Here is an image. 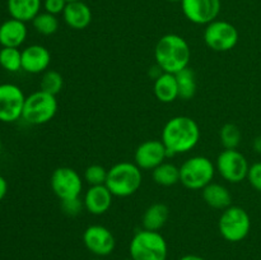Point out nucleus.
Segmentation results:
<instances>
[{
	"label": "nucleus",
	"mask_w": 261,
	"mask_h": 260,
	"mask_svg": "<svg viewBox=\"0 0 261 260\" xmlns=\"http://www.w3.org/2000/svg\"><path fill=\"white\" fill-rule=\"evenodd\" d=\"M91 260H103L102 257H94V259H91Z\"/></svg>",
	"instance_id": "38"
},
{
	"label": "nucleus",
	"mask_w": 261,
	"mask_h": 260,
	"mask_svg": "<svg viewBox=\"0 0 261 260\" xmlns=\"http://www.w3.org/2000/svg\"><path fill=\"white\" fill-rule=\"evenodd\" d=\"M0 150H2V140H0Z\"/></svg>",
	"instance_id": "40"
},
{
	"label": "nucleus",
	"mask_w": 261,
	"mask_h": 260,
	"mask_svg": "<svg viewBox=\"0 0 261 260\" xmlns=\"http://www.w3.org/2000/svg\"><path fill=\"white\" fill-rule=\"evenodd\" d=\"M170 3H181V0H167Z\"/></svg>",
	"instance_id": "36"
},
{
	"label": "nucleus",
	"mask_w": 261,
	"mask_h": 260,
	"mask_svg": "<svg viewBox=\"0 0 261 260\" xmlns=\"http://www.w3.org/2000/svg\"><path fill=\"white\" fill-rule=\"evenodd\" d=\"M242 139V133L236 124L227 122L219 130V140L224 149H237Z\"/></svg>",
	"instance_id": "26"
},
{
	"label": "nucleus",
	"mask_w": 261,
	"mask_h": 260,
	"mask_svg": "<svg viewBox=\"0 0 261 260\" xmlns=\"http://www.w3.org/2000/svg\"><path fill=\"white\" fill-rule=\"evenodd\" d=\"M203 38L205 45L217 53H227L239 43V31L227 20L216 19L205 25Z\"/></svg>",
	"instance_id": "8"
},
{
	"label": "nucleus",
	"mask_w": 261,
	"mask_h": 260,
	"mask_svg": "<svg viewBox=\"0 0 261 260\" xmlns=\"http://www.w3.org/2000/svg\"><path fill=\"white\" fill-rule=\"evenodd\" d=\"M221 5V0H181V10L185 18L198 25H206L216 20Z\"/></svg>",
	"instance_id": "12"
},
{
	"label": "nucleus",
	"mask_w": 261,
	"mask_h": 260,
	"mask_svg": "<svg viewBox=\"0 0 261 260\" xmlns=\"http://www.w3.org/2000/svg\"><path fill=\"white\" fill-rule=\"evenodd\" d=\"M129 252L133 260H167V241L160 232L143 228L132 237Z\"/></svg>",
	"instance_id": "4"
},
{
	"label": "nucleus",
	"mask_w": 261,
	"mask_h": 260,
	"mask_svg": "<svg viewBox=\"0 0 261 260\" xmlns=\"http://www.w3.org/2000/svg\"><path fill=\"white\" fill-rule=\"evenodd\" d=\"M155 98L162 103H171L178 98V86L175 74L162 73L154 79L153 86Z\"/></svg>",
	"instance_id": "20"
},
{
	"label": "nucleus",
	"mask_w": 261,
	"mask_h": 260,
	"mask_svg": "<svg viewBox=\"0 0 261 260\" xmlns=\"http://www.w3.org/2000/svg\"><path fill=\"white\" fill-rule=\"evenodd\" d=\"M0 66L10 73L22 69V51L17 47H3L0 50Z\"/></svg>",
	"instance_id": "27"
},
{
	"label": "nucleus",
	"mask_w": 261,
	"mask_h": 260,
	"mask_svg": "<svg viewBox=\"0 0 261 260\" xmlns=\"http://www.w3.org/2000/svg\"><path fill=\"white\" fill-rule=\"evenodd\" d=\"M175 75L177 79L178 98H182L184 101H189L193 98L196 93V79L193 69L188 66Z\"/></svg>",
	"instance_id": "24"
},
{
	"label": "nucleus",
	"mask_w": 261,
	"mask_h": 260,
	"mask_svg": "<svg viewBox=\"0 0 261 260\" xmlns=\"http://www.w3.org/2000/svg\"><path fill=\"white\" fill-rule=\"evenodd\" d=\"M247 181L252 189L261 193V162H255L250 165Z\"/></svg>",
	"instance_id": "31"
},
{
	"label": "nucleus",
	"mask_w": 261,
	"mask_h": 260,
	"mask_svg": "<svg viewBox=\"0 0 261 260\" xmlns=\"http://www.w3.org/2000/svg\"><path fill=\"white\" fill-rule=\"evenodd\" d=\"M170 217V209L165 203H153L144 211L142 217V224L144 229L160 232L165 227Z\"/></svg>",
	"instance_id": "22"
},
{
	"label": "nucleus",
	"mask_w": 261,
	"mask_h": 260,
	"mask_svg": "<svg viewBox=\"0 0 261 260\" xmlns=\"http://www.w3.org/2000/svg\"><path fill=\"white\" fill-rule=\"evenodd\" d=\"M216 165L205 155H193L180 166V183L190 190H203L213 181Z\"/></svg>",
	"instance_id": "5"
},
{
	"label": "nucleus",
	"mask_w": 261,
	"mask_h": 260,
	"mask_svg": "<svg viewBox=\"0 0 261 260\" xmlns=\"http://www.w3.org/2000/svg\"><path fill=\"white\" fill-rule=\"evenodd\" d=\"M83 208H84L83 200H81L79 198L61 200V209H63L64 214H66V216L69 217L78 216Z\"/></svg>",
	"instance_id": "30"
},
{
	"label": "nucleus",
	"mask_w": 261,
	"mask_h": 260,
	"mask_svg": "<svg viewBox=\"0 0 261 260\" xmlns=\"http://www.w3.org/2000/svg\"><path fill=\"white\" fill-rule=\"evenodd\" d=\"M252 148H254L255 152L261 154V133L259 135H256L255 139L252 140Z\"/></svg>",
	"instance_id": "34"
},
{
	"label": "nucleus",
	"mask_w": 261,
	"mask_h": 260,
	"mask_svg": "<svg viewBox=\"0 0 261 260\" xmlns=\"http://www.w3.org/2000/svg\"><path fill=\"white\" fill-rule=\"evenodd\" d=\"M107 172H109V170H106L103 166L91 165L86 168V171H84V181H86L89 186L105 185V184H106Z\"/></svg>",
	"instance_id": "29"
},
{
	"label": "nucleus",
	"mask_w": 261,
	"mask_h": 260,
	"mask_svg": "<svg viewBox=\"0 0 261 260\" xmlns=\"http://www.w3.org/2000/svg\"><path fill=\"white\" fill-rule=\"evenodd\" d=\"M68 3H71V2H81V0H66Z\"/></svg>",
	"instance_id": "37"
},
{
	"label": "nucleus",
	"mask_w": 261,
	"mask_h": 260,
	"mask_svg": "<svg viewBox=\"0 0 261 260\" xmlns=\"http://www.w3.org/2000/svg\"><path fill=\"white\" fill-rule=\"evenodd\" d=\"M27 38V27L22 20L10 19L5 20L0 25V45L3 47H19Z\"/></svg>",
	"instance_id": "18"
},
{
	"label": "nucleus",
	"mask_w": 261,
	"mask_h": 260,
	"mask_svg": "<svg viewBox=\"0 0 261 260\" xmlns=\"http://www.w3.org/2000/svg\"><path fill=\"white\" fill-rule=\"evenodd\" d=\"M33 28L37 31L38 33L43 36H51L54 33L58 32L59 30V19L58 15L50 14L47 12L38 13L32 20Z\"/></svg>",
	"instance_id": "25"
},
{
	"label": "nucleus",
	"mask_w": 261,
	"mask_h": 260,
	"mask_svg": "<svg viewBox=\"0 0 261 260\" xmlns=\"http://www.w3.org/2000/svg\"><path fill=\"white\" fill-rule=\"evenodd\" d=\"M83 244L89 252L97 257H103L114 251L116 240L107 227L91 224L83 232Z\"/></svg>",
	"instance_id": "13"
},
{
	"label": "nucleus",
	"mask_w": 261,
	"mask_h": 260,
	"mask_svg": "<svg viewBox=\"0 0 261 260\" xmlns=\"http://www.w3.org/2000/svg\"><path fill=\"white\" fill-rule=\"evenodd\" d=\"M58 106L56 96L40 89L25 97L22 119L31 125H43L54 119Z\"/></svg>",
	"instance_id": "7"
},
{
	"label": "nucleus",
	"mask_w": 261,
	"mask_h": 260,
	"mask_svg": "<svg viewBox=\"0 0 261 260\" xmlns=\"http://www.w3.org/2000/svg\"><path fill=\"white\" fill-rule=\"evenodd\" d=\"M40 87L41 91L47 92V93L56 96V94L60 93L64 87L63 75L58 70H51V69H48V70H46L42 74Z\"/></svg>",
	"instance_id": "28"
},
{
	"label": "nucleus",
	"mask_w": 261,
	"mask_h": 260,
	"mask_svg": "<svg viewBox=\"0 0 261 260\" xmlns=\"http://www.w3.org/2000/svg\"><path fill=\"white\" fill-rule=\"evenodd\" d=\"M42 0H8V12L10 17L22 22H32L41 13Z\"/></svg>",
	"instance_id": "21"
},
{
	"label": "nucleus",
	"mask_w": 261,
	"mask_h": 260,
	"mask_svg": "<svg viewBox=\"0 0 261 260\" xmlns=\"http://www.w3.org/2000/svg\"><path fill=\"white\" fill-rule=\"evenodd\" d=\"M25 96L12 83L0 84V121L14 122L22 117Z\"/></svg>",
	"instance_id": "11"
},
{
	"label": "nucleus",
	"mask_w": 261,
	"mask_h": 260,
	"mask_svg": "<svg viewBox=\"0 0 261 260\" xmlns=\"http://www.w3.org/2000/svg\"><path fill=\"white\" fill-rule=\"evenodd\" d=\"M249 161L237 149H223L216 161V170L223 180L240 184L247 178Z\"/></svg>",
	"instance_id": "9"
},
{
	"label": "nucleus",
	"mask_w": 261,
	"mask_h": 260,
	"mask_svg": "<svg viewBox=\"0 0 261 260\" xmlns=\"http://www.w3.org/2000/svg\"><path fill=\"white\" fill-rule=\"evenodd\" d=\"M161 140L168 155L184 154L198 145L200 140V127L193 117L175 116L168 120L162 129Z\"/></svg>",
	"instance_id": "1"
},
{
	"label": "nucleus",
	"mask_w": 261,
	"mask_h": 260,
	"mask_svg": "<svg viewBox=\"0 0 261 260\" xmlns=\"http://www.w3.org/2000/svg\"><path fill=\"white\" fill-rule=\"evenodd\" d=\"M122 260H133L132 257H127V259H122Z\"/></svg>",
	"instance_id": "39"
},
{
	"label": "nucleus",
	"mask_w": 261,
	"mask_h": 260,
	"mask_svg": "<svg viewBox=\"0 0 261 260\" xmlns=\"http://www.w3.org/2000/svg\"><path fill=\"white\" fill-rule=\"evenodd\" d=\"M7 191H8V183L2 175H0V201L4 199V196L7 195Z\"/></svg>",
	"instance_id": "33"
},
{
	"label": "nucleus",
	"mask_w": 261,
	"mask_h": 260,
	"mask_svg": "<svg viewBox=\"0 0 261 260\" xmlns=\"http://www.w3.org/2000/svg\"><path fill=\"white\" fill-rule=\"evenodd\" d=\"M152 178L157 185L170 188L180 183V167L171 162H163L152 170Z\"/></svg>",
	"instance_id": "23"
},
{
	"label": "nucleus",
	"mask_w": 261,
	"mask_h": 260,
	"mask_svg": "<svg viewBox=\"0 0 261 260\" xmlns=\"http://www.w3.org/2000/svg\"><path fill=\"white\" fill-rule=\"evenodd\" d=\"M51 54L45 46L31 45L22 51V69L30 74H40L48 70Z\"/></svg>",
	"instance_id": "15"
},
{
	"label": "nucleus",
	"mask_w": 261,
	"mask_h": 260,
	"mask_svg": "<svg viewBox=\"0 0 261 260\" xmlns=\"http://www.w3.org/2000/svg\"><path fill=\"white\" fill-rule=\"evenodd\" d=\"M154 59L163 73L177 74L189 66L191 59L190 46L182 36L167 33L155 43Z\"/></svg>",
	"instance_id": "2"
},
{
	"label": "nucleus",
	"mask_w": 261,
	"mask_h": 260,
	"mask_svg": "<svg viewBox=\"0 0 261 260\" xmlns=\"http://www.w3.org/2000/svg\"><path fill=\"white\" fill-rule=\"evenodd\" d=\"M66 4H68L66 0H43L42 2L45 12L50 13V14H54V15L63 14Z\"/></svg>",
	"instance_id": "32"
},
{
	"label": "nucleus",
	"mask_w": 261,
	"mask_h": 260,
	"mask_svg": "<svg viewBox=\"0 0 261 260\" xmlns=\"http://www.w3.org/2000/svg\"><path fill=\"white\" fill-rule=\"evenodd\" d=\"M63 19L73 30H86L92 23V10L83 0L68 3L63 12Z\"/></svg>",
	"instance_id": "17"
},
{
	"label": "nucleus",
	"mask_w": 261,
	"mask_h": 260,
	"mask_svg": "<svg viewBox=\"0 0 261 260\" xmlns=\"http://www.w3.org/2000/svg\"><path fill=\"white\" fill-rule=\"evenodd\" d=\"M201 196L206 205L218 211H224L232 205V194L227 186L219 183H213L205 186L201 190Z\"/></svg>",
	"instance_id": "19"
},
{
	"label": "nucleus",
	"mask_w": 261,
	"mask_h": 260,
	"mask_svg": "<svg viewBox=\"0 0 261 260\" xmlns=\"http://www.w3.org/2000/svg\"><path fill=\"white\" fill-rule=\"evenodd\" d=\"M114 195L106 185L89 186L83 198L84 209L93 216H102L112 205Z\"/></svg>",
	"instance_id": "16"
},
{
	"label": "nucleus",
	"mask_w": 261,
	"mask_h": 260,
	"mask_svg": "<svg viewBox=\"0 0 261 260\" xmlns=\"http://www.w3.org/2000/svg\"><path fill=\"white\" fill-rule=\"evenodd\" d=\"M168 155L167 149L162 140L149 139L140 143L134 153V163L140 170H150L155 168L166 161Z\"/></svg>",
	"instance_id": "14"
},
{
	"label": "nucleus",
	"mask_w": 261,
	"mask_h": 260,
	"mask_svg": "<svg viewBox=\"0 0 261 260\" xmlns=\"http://www.w3.org/2000/svg\"><path fill=\"white\" fill-rule=\"evenodd\" d=\"M178 260H205L204 257L199 256V255H194V254H188V255H184L182 257H180Z\"/></svg>",
	"instance_id": "35"
},
{
	"label": "nucleus",
	"mask_w": 261,
	"mask_h": 260,
	"mask_svg": "<svg viewBox=\"0 0 261 260\" xmlns=\"http://www.w3.org/2000/svg\"><path fill=\"white\" fill-rule=\"evenodd\" d=\"M51 190L60 200L79 198L83 190V180L74 168L58 167L54 170L50 177Z\"/></svg>",
	"instance_id": "10"
},
{
	"label": "nucleus",
	"mask_w": 261,
	"mask_h": 260,
	"mask_svg": "<svg viewBox=\"0 0 261 260\" xmlns=\"http://www.w3.org/2000/svg\"><path fill=\"white\" fill-rule=\"evenodd\" d=\"M251 229V218L246 209L231 205L222 211L218 219V231L228 242H240L246 239Z\"/></svg>",
	"instance_id": "6"
},
{
	"label": "nucleus",
	"mask_w": 261,
	"mask_h": 260,
	"mask_svg": "<svg viewBox=\"0 0 261 260\" xmlns=\"http://www.w3.org/2000/svg\"><path fill=\"white\" fill-rule=\"evenodd\" d=\"M142 181V170L134 162L122 161L110 168L105 185L114 196L127 198L139 190Z\"/></svg>",
	"instance_id": "3"
}]
</instances>
